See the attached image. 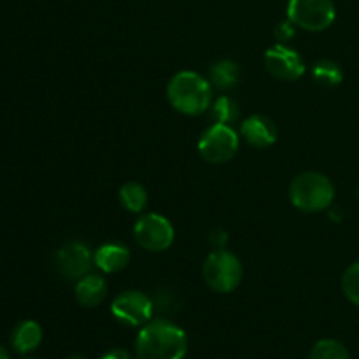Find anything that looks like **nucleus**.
<instances>
[{"label": "nucleus", "mask_w": 359, "mask_h": 359, "mask_svg": "<svg viewBox=\"0 0 359 359\" xmlns=\"http://www.w3.org/2000/svg\"><path fill=\"white\" fill-rule=\"evenodd\" d=\"M42 342V328L35 321H21L11 333V344L18 354H28Z\"/></svg>", "instance_id": "14"}, {"label": "nucleus", "mask_w": 359, "mask_h": 359, "mask_svg": "<svg viewBox=\"0 0 359 359\" xmlns=\"http://www.w3.org/2000/svg\"><path fill=\"white\" fill-rule=\"evenodd\" d=\"M0 359H9V353H7L4 346H0Z\"/></svg>", "instance_id": "24"}, {"label": "nucleus", "mask_w": 359, "mask_h": 359, "mask_svg": "<svg viewBox=\"0 0 359 359\" xmlns=\"http://www.w3.org/2000/svg\"><path fill=\"white\" fill-rule=\"evenodd\" d=\"M265 67L279 81H297L305 72L302 56L284 44L273 46L265 53Z\"/></svg>", "instance_id": "10"}, {"label": "nucleus", "mask_w": 359, "mask_h": 359, "mask_svg": "<svg viewBox=\"0 0 359 359\" xmlns=\"http://www.w3.org/2000/svg\"><path fill=\"white\" fill-rule=\"evenodd\" d=\"M290 200L302 212H321L332 207L335 200V186L325 174L304 172L291 182Z\"/></svg>", "instance_id": "3"}, {"label": "nucleus", "mask_w": 359, "mask_h": 359, "mask_svg": "<svg viewBox=\"0 0 359 359\" xmlns=\"http://www.w3.org/2000/svg\"><path fill=\"white\" fill-rule=\"evenodd\" d=\"M119 202L128 212H140L147 205V191L139 182H126L119 189Z\"/></svg>", "instance_id": "16"}, {"label": "nucleus", "mask_w": 359, "mask_h": 359, "mask_svg": "<svg viewBox=\"0 0 359 359\" xmlns=\"http://www.w3.org/2000/svg\"><path fill=\"white\" fill-rule=\"evenodd\" d=\"M130 263V251L126 245L118 242H109L100 245L95 252V265L105 273H116L126 269Z\"/></svg>", "instance_id": "12"}, {"label": "nucleus", "mask_w": 359, "mask_h": 359, "mask_svg": "<svg viewBox=\"0 0 359 359\" xmlns=\"http://www.w3.org/2000/svg\"><path fill=\"white\" fill-rule=\"evenodd\" d=\"M107 297V283L104 277L88 273L76 284V300L83 307H97Z\"/></svg>", "instance_id": "13"}, {"label": "nucleus", "mask_w": 359, "mask_h": 359, "mask_svg": "<svg viewBox=\"0 0 359 359\" xmlns=\"http://www.w3.org/2000/svg\"><path fill=\"white\" fill-rule=\"evenodd\" d=\"M337 18L332 0H290L287 20L309 32H323L333 25Z\"/></svg>", "instance_id": "6"}, {"label": "nucleus", "mask_w": 359, "mask_h": 359, "mask_svg": "<svg viewBox=\"0 0 359 359\" xmlns=\"http://www.w3.org/2000/svg\"><path fill=\"white\" fill-rule=\"evenodd\" d=\"M210 83L219 90H231L241 81V67L231 60H219L209 70Z\"/></svg>", "instance_id": "15"}, {"label": "nucleus", "mask_w": 359, "mask_h": 359, "mask_svg": "<svg viewBox=\"0 0 359 359\" xmlns=\"http://www.w3.org/2000/svg\"><path fill=\"white\" fill-rule=\"evenodd\" d=\"M167 97L172 107L186 116H200L210 109L212 86L200 74L191 70L177 72L167 86Z\"/></svg>", "instance_id": "2"}, {"label": "nucleus", "mask_w": 359, "mask_h": 359, "mask_svg": "<svg viewBox=\"0 0 359 359\" xmlns=\"http://www.w3.org/2000/svg\"><path fill=\"white\" fill-rule=\"evenodd\" d=\"M188 337L168 319H151L135 340V359H184Z\"/></svg>", "instance_id": "1"}, {"label": "nucleus", "mask_w": 359, "mask_h": 359, "mask_svg": "<svg viewBox=\"0 0 359 359\" xmlns=\"http://www.w3.org/2000/svg\"><path fill=\"white\" fill-rule=\"evenodd\" d=\"M309 359H351L349 351L335 339H323L314 344Z\"/></svg>", "instance_id": "18"}, {"label": "nucleus", "mask_w": 359, "mask_h": 359, "mask_svg": "<svg viewBox=\"0 0 359 359\" xmlns=\"http://www.w3.org/2000/svg\"><path fill=\"white\" fill-rule=\"evenodd\" d=\"M153 300L142 291L130 290L125 293H119L111 304L112 316L121 325L132 326V328L147 325L153 318Z\"/></svg>", "instance_id": "8"}, {"label": "nucleus", "mask_w": 359, "mask_h": 359, "mask_svg": "<svg viewBox=\"0 0 359 359\" xmlns=\"http://www.w3.org/2000/svg\"><path fill=\"white\" fill-rule=\"evenodd\" d=\"M137 244L149 252L167 251L175 237L174 226L161 214H146L133 226Z\"/></svg>", "instance_id": "7"}, {"label": "nucleus", "mask_w": 359, "mask_h": 359, "mask_svg": "<svg viewBox=\"0 0 359 359\" xmlns=\"http://www.w3.org/2000/svg\"><path fill=\"white\" fill-rule=\"evenodd\" d=\"M238 118V104L231 97H219L214 105L210 107V119L214 123H221V125H230V123L237 121Z\"/></svg>", "instance_id": "19"}, {"label": "nucleus", "mask_w": 359, "mask_h": 359, "mask_svg": "<svg viewBox=\"0 0 359 359\" xmlns=\"http://www.w3.org/2000/svg\"><path fill=\"white\" fill-rule=\"evenodd\" d=\"M241 140L230 125L214 123L198 140V153L207 163L223 165L237 154Z\"/></svg>", "instance_id": "5"}, {"label": "nucleus", "mask_w": 359, "mask_h": 359, "mask_svg": "<svg viewBox=\"0 0 359 359\" xmlns=\"http://www.w3.org/2000/svg\"><path fill=\"white\" fill-rule=\"evenodd\" d=\"M342 291L351 304L359 307V262L353 263V265L344 272Z\"/></svg>", "instance_id": "20"}, {"label": "nucleus", "mask_w": 359, "mask_h": 359, "mask_svg": "<svg viewBox=\"0 0 359 359\" xmlns=\"http://www.w3.org/2000/svg\"><path fill=\"white\" fill-rule=\"evenodd\" d=\"M95 263V255L83 242H67L56 252V269L65 280H79L88 276Z\"/></svg>", "instance_id": "9"}, {"label": "nucleus", "mask_w": 359, "mask_h": 359, "mask_svg": "<svg viewBox=\"0 0 359 359\" xmlns=\"http://www.w3.org/2000/svg\"><path fill=\"white\" fill-rule=\"evenodd\" d=\"M100 359H135L128 351L125 349H111L104 354Z\"/></svg>", "instance_id": "22"}, {"label": "nucleus", "mask_w": 359, "mask_h": 359, "mask_svg": "<svg viewBox=\"0 0 359 359\" xmlns=\"http://www.w3.org/2000/svg\"><path fill=\"white\" fill-rule=\"evenodd\" d=\"M67 359H86V358H83V356H77V354H74V356H69Z\"/></svg>", "instance_id": "25"}, {"label": "nucleus", "mask_w": 359, "mask_h": 359, "mask_svg": "<svg viewBox=\"0 0 359 359\" xmlns=\"http://www.w3.org/2000/svg\"><path fill=\"white\" fill-rule=\"evenodd\" d=\"M312 77L323 88H335L342 83L344 72L340 65L333 60H321L312 69Z\"/></svg>", "instance_id": "17"}, {"label": "nucleus", "mask_w": 359, "mask_h": 359, "mask_svg": "<svg viewBox=\"0 0 359 359\" xmlns=\"http://www.w3.org/2000/svg\"><path fill=\"white\" fill-rule=\"evenodd\" d=\"M294 35V23L291 20L283 21L276 27V37L279 39L280 42H287L290 39H293Z\"/></svg>", "instance_id": "21"}, {"label": "nucleus", "mask_w": 359, "mask_h": 359, "mask_svg": "<svg viewBox=\"0 0 359 359\" xmlns=\"http://www.w3.org/2000/svg\"><path fill=\"white\" fill-rule=\"evenodd\" d=\"M210 241H212V244L216 245L217 249H223V245L226 244V233H224V231H219V233H214L212 237H210Z\"/></svg>", "instance_id": "23"}, {"label": "nucleus", "mask_w": 359, "mask_h": 359, "mask_svg": "<svg viewBox=\"0 0 359 359\" xmlns=\"http://www.w3.org/2000/svg\"><path fill=\"white\" fill-rule=\"evenodd\" d=\"M202 276L207 286L221 294L231 293L238 287L244 277L242 263L233 252L217 249L210 252L202 266Z\"/></svg>", "instance_id": "4"}, {"label": "nucleus", "mask_w": 359, "mask_h": 359, "mask_svg": "<svg viewBox=\"0 0 359 359\" xmlns=\"http://www.w3.org/2000/svg\"><path fill=\"white\" fill-rule=\"evenodd\" d=\"M25 359H35V358H25Z\"/></svg>", "instance_id": "27"}, {"label": "nucleus", "mask_w": 359, "mask_h": 359, "mask_svg": "<svg viewBox=\"0 0 359 359\" xmlns=\"http://www.w3.org/2000/svg\"><path fill=\"white\" fill-rule=\"evenodd\" d=\"M241 135L249 146L256 149H265L276 144L277 128L270 118L263 114H255L241 125Z\"/></svg>", "instance_id": "11"}, {"label": "nucleus", "mask_w": 359, "mask_h": 359, "mask_svg": "<svg viewBox=\"0 0 359 359\" xmlns=\"http://www.w3.org/2000/svg\"><path fill=\"white\" fill-rule=\"evenodd\" d=\"M358 198H359V186H358Z\"/></svg>", "instance_id": "26"}]
</instances>
